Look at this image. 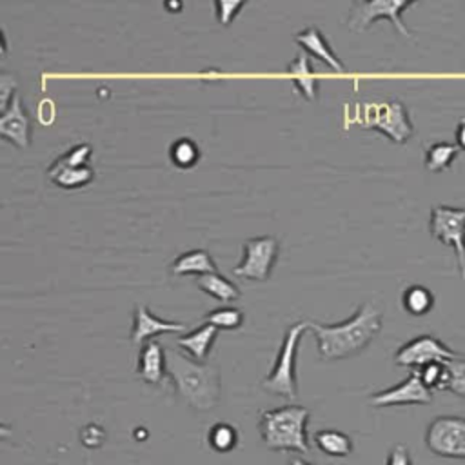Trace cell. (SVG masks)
<instances>
[{
    "mask_svg": "<svg viewBox=\"0 0 465 465\" xmlns=\"http://www.w3.org/2000/svg\"><path fill=\"white\" fill-rule=\"evenodd\" d=\"M307 330L317 339L321 360L339 362L353 358L367 349L382 331V313L375 303L366 302L340 324L328 326L307 321Z\"/></svg>",
    "mask_w": 465,
    "mask_h": 465,
    "instance_id": "6da1fadb",
    "label": "cell"
},
{
    "mask_svg": "<svg viewBox=\"0 0 465 465\" xmlns=\"http://www.w3.org/2000/svg\"><path fill=\"white\" fill-rule=\"evenodd\" d=\"M166 355L168 377L172 378L177 395L200 413L215 409L222 395L220 367L209 362H197L175 349L166 351Z\"/></svg>",
    "mask_w": 465,
    "mask_h": 465,
    "instance_id": "7a4b0ae2",
    "label": "cell"
},
{
    "mask_svg": "<svg viewBox=\"0 0 465 465\" xmlns=\"http://www.w3.org/2000/svg\"><path fill=\"white\" fill-rule=\"evenodd\" d=\"M309 416H312V413L303 405H282L264 411L258 420L262 443L269 451L278 452H309Z\"/></svg>",
    "mask_w": 465,
    "mask_h": 465,
    "instance_id": "3957f363",
    "label": "cell"
},
{
    "mask_svg": "<svg viewBox=\"0 0 465 465\" xmlns=\"http://www.w3.org/2000/svg\"><path fill=\"white\" fill-rule=\"evenodd\" d=\"M305 331H307V321L296 322L285 330L274 366L262 382L264 391L282 396V398H291V400H294L298 396L296 355H298L300 340Z\"/></svg>",
    "mask_w": 465,
    "mask_h": 465,
    "instance_id": "277c9868",
    "label": "cell"
},
{
    "mask_svg": "<svg viewBox=\"0 0 465 465\" xmlns=\"http://www.w3.org/2000/svg\"><path fill=\"white\" fill-rule=\"evenodd\" d=\"M414 5V0H357L349 10L348 28L353 33H362L377 21H389L402 37L411 39L413 33L404 24L402 15Z\"/></svg>",
    "mask_w": 465,
    "mask_h": 465,
    "instance_id": "5b68a950",
    "label": "cell"
},
{
    "mask_svg": "<svg viewBox=\"0 0 465 465\" xmlns=\"http://www.w3.org/2000/svg\"><path fill=\"white\" fill-rule=\"evenodd\" d=\"M362 126L373 129L393 140L395 144H405L413 133L414 126L409 118L407 107L400 100L371 102L364 106Z\"/></svg>",
    "mask_w": 465,
    "mask_h": 465,
    "instance_id": "8992f818",
    "label": "cell"
},
{
    "mask_svg": "<svg viewBox=\"0 0 465 465\" xmlns=\"http://www.w3.org/2000/svg\"><path fill=\"white\" fill-rule=\"evenodd\" d=\"M91 153L93 149L89 144H79L71 147L48 168V177L55 186L66 191L80 190L91 184L95 179V172L89 166Z\"/></svg>",
    "mask_w": 465,
    "mask_h": 465,
    "instance_id": "52a82bcc",
    "label": "cell"
},
{
    "mask_svg": "<svg viewBox=\"0 0 465 465\" xmlns=\"http://www.w3.org/2000/svg\"><path fill=\"white\" fill-rule=\"evenodd\" d=\"M429 231L443 246L454 249L460 276L465 282V209L445 204L434 206L431 209Z\"/></svg>",
    "mask_w": 465,
    "mask_h": 465,
    "instance_id": "ba28073f",
    "label": "cell"
},
{
    "mask_svg": "<svg viewBox=\"0 0 465 465\" xmlns=\"http://www.w3.org/2000/svg\"><path fill=\"white\" fill-rule=\"evenodd\" d=\"M244 256L238 265L233 267V274L253 280L265 282L269 280L280 253V244L274 237H256L244 242Z\"/></svg>",
    "mask_w": 465,
    "mask_h": 465,
    "instance_id": "9c48e42d",
    "label": "cell"
},
{
    "mask_svg": "<svg viewBox=\"0 0 465 465\" xmlns=\"http://www.w3.org/2000/svg\"><path fill=\"white\" fill-rule=\"evenodd\" d=\"M427 449L442 458L465 460V418L436 416L425 431Z\"/></svg>",
    "mask_w": 465,
    "mask_h": 465,
    "instance_id": "30bf717a",
    "label": "cell"
},
{
    "mask_svg": "<svg viewBox=\"0 0 465 465\" xmlns=\"http://www.w3.org/2000/svg\"><path fill=\"white\" fill-rule=\"evenodd\" d=\"M456 358H461V355L452 351L440 339L432 335H420L409 340L407 344H404L396 351L395 364L400 367H409L416 371L418 367L427 366L431 362H451Z\"/></svg>",
    "mask_w": 465,
    "mask_h": 465,
    "instance_id": "8fae6325",
    "label": "cell"
},
{
    "mask_svg": "<svg viewBox=\"0 0 465 465\" xmlns=\"http://www.w3.org/2000/svg\"><path fill=\"white\" fill-rule=\"evenodd\" d=\"M432 402V391H429L414 371L411 375L384 391L375 393L369 398L373 407H396V405H427Z\"/></svg>",
    "mask_w": 465,
    "mask_h": 465,
    "instance_id": "7c38bea8",
    "label": "cell"
},
{
    "mask_svg": "<svg viewBox=\"0 0 465 465\" xmlns=\"http://www.w3.org/2000/svg\"><path fill=\"white\" fill-rule=\"evenodd\" d=\"M188 328L182 322H172L159 319L157 315H153L145 305H135L133 312V328L129 340L135 346H144L145 342H151L157 337L168 335V333H184Z\"/></svg>",
    "mask_w": 465,
    "mask_h": 465,
    "instance_id": "4fadbf2b",
    "label": "cell"
},
{
    "mask_svg": "<svg viewBox=\"0 0 465 465\" xmlns=\"http://www.w3.org/2000/svg\"><path fill=\"white\" fill-rule=\"evenodd\" d=\"M0 136L10 140L19 149H28L32 145V120L19 93L0 115Z\"/></svg>",
    "mask_w": 465,
    "mask_h": 465,
    "instance_id": "5bb4252c",
    "label": "cell"
},
{
    "mask_svg": "<svg viewBox=\"0 0 465 465\" xmlns=\"http://www.w3.org/2000/svg\"><path fill=\"white\" fill-rule=\"evenodd\" d=\"M294 42L302 48L303 53L312 55L317 60L324 62L335 73H340V75L346 73V66L342 64L339 55L333 51L330 41L326 39V35L319 28L309 26V28L302 30L300 33L294 35Z\"/></svg>",
    "mask_w": 465,
    "mask_h": 465,
    "instance_id": "9a60e30c",
    "label": "cell"
},
{
    "mask_svg": "<svg viewBox=\"0 0 465 465\" xmlns=\"http://www.w3.org/2000/svg\"><path fill=\"white\" fill-rule=\"evenodd\" d=\"M136 375L147 386H161L164 382L168 375V355L157 340L140 346Z\"/></svg>",
    "mask_w": 465,
    "mask_h": 465,
    "instance_id": "2e32d148",
    "label": "cell"
},
{
    "mask_svg": "<svg viewBox=\"0 0 465 465\" xmlns=\"http://www.w3.org/2000/svg\"><path fill=\"white\" fill-rule=\"evenodd\" d=\"M217 339H219V330L215 326L204 322L197 330L179 337L175 344L190 358H193L197 362H208Z\"/></svg>",
    "mask_w": 465,
    "mask_h": 465,
    "instance_id": "e0dca14e",
    "label": "cell"
},
{
    "mask_svg": "<svg viewBox=\"0 0 465 465\" xmlns=\"http://www.w3.org/2000/svg\"><path fill=\"white\" fill-rule=\"evenodd\" d=\"M287 75L291 77L296 91L309 102L317 100L319 95V79L313 73L312 59L307 53L300 51L294 60L287 66Z\"/></svg>",
    "mask_w": 465,
    "mask_h": 465,
    "instance_id": "ac0fdd59",
    "label": "cell"
},
{
    "mask_svg": "<svg viewBox=\"0 0 465 465\" xmlns=\"http://www.w3.org/2000/svg\"><path fill=\"white\" fill-rule=\"evenodd\" d=\"M172 274L175 276H186V274H209L219 273L217 264L208 249H191L177 256L170 265Z\"/></svg>",
    "mask_w": 465,
    "mask_h": 465,
    "instance_id": "d6986e66",
    "label": "cell"
},
{
    "mask_svg": "<svg viewBox=\"0 0 465 465\" xmlns=\"http://www.w3.org/2000/svg\"><path fill=\"white\" fill-rule=\"evenodd\" d=\"M197 285L200 291L217 298L222 303H229V302H235L240 298L238 285L233 284L231 280H228L220 273H209V274L197 276Z\"/></svg>",
    "mask_w": 465,
    "mask_h": 465,
    "instance_id": "ffe728a7",
    "label": "cell"
},
{
    "mask_svg": "<svg viewBox=\"0 0 465 465\" xmlns=\"http://www.w3.org/2000/svg\"><path fill=\"white\" fill-rule=\"evenodd\" d=\"M402 305L411 317H425L434 307V294L429 287L414 284L405 287L402 294Z\"/></svg>",
    "mask_w": 465,
    "mask_h": 465,
    "instance_id": "44dd1931",
    "label": "cell"
},
{
    "mask_svg": "<svg viewBox=\"0 0 465 465\" xmlns=\"http://www.w3.org/2000/svg\"><path fill=\"white\" fill-rule=\"evenodd\" d=\"M460 153L461 149L456 144L434 142L425 149V170L431 173H442L452 166Z\"/></svg>",
    "mask_w": 465,
    "mask_h": 465,
    "instance_id": "7402d4cb",
    "label": "cell"
},
{
    "mask_svg": "<svg viewBox=\"0 0 465 465\" xmlns=\"http://www.w3.org/2000/svg\"><path fill=\"white\" fill-rule=\"evenodd\" d=\"M317 447L331 458H346L353 452L351 438L337 429H324L315 434Z\"/></svg>",
    "mask_w": 465,
    "mask_h": 465,
    "instance_id": "603a6c76",
    "label": "cell"
},
{
    "mask_svg": "<svg viewBox=\"0 0 465 465\" xmlns=\"http://www.w3.org/2000/svg\"><path fill=\"white\" fill-rule=\"evenodd\" d=\"M429 391H449L451 387V367L449 362H431L414 371Z\"/></svg>",
    "mask_w": 465,
    "mask_h": 465,
    "instance_id": "cb8c5ba5",
    "label": "cell"
},
{
    "mask_svg": "<svg viewBox=\"0 0 465 465\" xmlns=\"http://www.w3.org/2000/svg\"><path fill=\"white\" fill-rule=\"evenodd\" d=\"M170 159L181 170H191L200 161V147L195 140L182 136L175 140L170 147Z\"/></svg>",
    "mask_w": 465,
    "mask_h": 465,
    "instance_id": "d4e9b609",
    "label": "cell"
},
{
    "mask_svg": "<svg viewBox=\"0 0 465 465\" xmlns=\"http://www.w3.org/2000/svg\"><path fill=\"white\" fill-rule=\"evenodd\" d=\"M238 429L228 422L215 423L208 432V443L217 452H231L238 447Z\"/></svg>",
    "mask_w": 465,
    "mask_h": 465,
    "instance_id": "484cf974",
    "label": "cell"
},
{
    "mask_svg": "<svg viewBox=\"0 0 465 465\" xmlns=\"http://www.w3.org/2000/svg\"><path fill=\"white\" fill-rule=\"evenodd\" d=\"M244 321H246V317L238 307H219L204 317V322L215 326L219 331L220 330L235 331L244 326Z\"/></svg>",
    "mask_w": 465,
    "mask_h": 465,
    "instance_id": "4316f807",
    "label": "cell"
},
{
    "mask_svg": "<svg viewBox=\"0 0 465 465\" xmlns=\"http://www.w3.org/2000/svg\"><path fill=\"white\" fill-rule=\"evenodd\" d=\"M213 8H215L217 21L222 26H229L246 8V3L244 0H217V3H213Z\"/></svg>",
    "mask_w": 465,
    "mask_h": 465,
    "instance_id": "83f0119b",
    "label": "cell"
},
{
    "mask_svg": "<svg viewBox=\"0 0 465 465\" xmlns=\"http://www.w3.org/2000/svg\"><path fill=\"white\" fill-rule=\"evenodd\" d=\"M451 367V387L449 393L465 398V358H456L449 362Z\"/></svg>",
    "mask_w": 465,
    "mask_h": 465,
    "instance_id": "f1b7e54d",
    "label": "cell"
},
{
    "mask_svg": "<svg viewBox=\"0 0 465 465\" xmlns=\"http://www.w3.org/2000/svg\"><path fill=\"white\" fill-rule=\"evenodd\" d=\"M80 442L88 449H98L106 442V431L98 423H88L80 431Z\"/></svg>",
    "mask_w": 465,
    "mask_h": 465,
    "instance_id": "f546056e",
    "label": "cell"
},
{
    "mask_svg": "<svg viewBox=\"0 0 465 465\" xmlns=\"http://www.w3.org/2000/svg\"><path fill=\"white\" fill-rule=\"evenodd\" d=\"M17 86H19V80L14 75L10 73L0 75V107H3V111L10 106V102L17 95Z\"/></svg>",
    "mask_w": 465,
    "mask_h": 465,
    "instance_id": "4dcf8cb0",
    "label": "cell"
},
{
    "mask_svg": "<svg viewBox=\"0 0 465 465\" xmlns=\"http://www.w3.org/2000/svg\"><path fill=\"white\" fill-rule=\"evenodd\" d=\"M386 465H413L409 449H407L405 445H402V443L395 445V447L389 451V454H387Z\"/></svg>",
    "mask_w": 465,
    "mask_h": 465,
    "instance_id": "1f68e13d",
    "label": "cell"
},
{
    "mask_svg": "<svg viewBox=\"0 0 465 465\" xmlns=\"http://www.w3.org/2000/svg\"><path fill=\"white\" fill-rule=\"evenodd\" d=\"M456 145L465 151V118L460 120L456 126Z\"/></svg>",
    "mask_w": 465,
    "mask_h": 465,
    "instance_id": "d6a6232c",
    "label": "cell"
},
{
    "mask_svg": "<svg viewBox=\"0 0 465 465\" xmlns=\"http://www.w3.org/2000/svg\"><path fill=\"white\" fill-rule=\"evenodd\" d=\"M289 465H315V463H309V461H305V460H302V458H293V460L289 461Z\"/></svg>",
    "mask_w": 465,
    "mask_h": 465,
    "instance_id": "836d02e7",
    "label": "cell"
}]
</instances>
